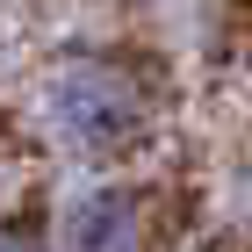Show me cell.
Returning a JSON list of instances; mask_svg holds the SVG:
<instances>
[{
    "label": "cell",
    "mask_w": 252,
    "mask_h": 252,
    "mask_svg": "<svg viewBox=\"0 0 252 252\" xmlns=\"http://www.w3.org/2000/svg\"><path fill=\"white\" fill-rule=\"evenodd\" d=\"M0 252H29V245H22V238H7V231H0Z\"/></svg>",
    "instance_id": "3957f363"
},
{
    "label": "cell",
    "mask_w": 252,
    "mask_h": 252,
    "mask_svg": "<svg viewBox=\"0 0 252 252\" xmlns=\"http://www.w3.org/2000/svg\"><path fill=\"white\" fill-rule=\"evenodd\" d=\"M43 108H51V130L65 144H79V152H116L123 137H137V123H144L137 87L123 72H108V65H65L51 79Z\"/></svg>",
    "instance_id": "6da1fadb"
},
{
    "label": "cell",
    "mask_w": 252,
    "mask_h": 252,
    "mask_svg": "<svg viewBox=\"0 0 252 252\" xmlns=\"http://www.w3.org/2000/svg\"><path fill=\"white\" fill-rule=\"evenodd\" d=\"M65 252H137V202L130 194H87L65 223Z\"/></svg>",
    "instance_id": "7a4b0ae2"
}]
</instances>
